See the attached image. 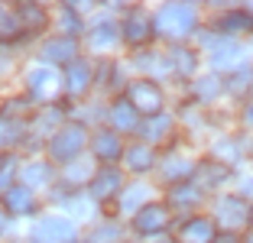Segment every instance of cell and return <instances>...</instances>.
I'll list each match as a JSON object with an SVG mask.
<instances>
[{
    "instance_id": "18",
    "label": "cell",
    "mask_w": 253,
    "mask_h": 243,
    "mask_svg": "<svg viewBox=\"0 0 253 243\" xmlns=\"http://www.w3.org/2000/svg\"><path fill=\"white\" fill-rule=\"evenodd\" d=\"M52 81H55V75L49 68H33L30 72V91L33 94H45V91H52Z\"/></svg>"
},
{
    "instance_id": "30",
    "label": "cell",
    "mask_w": 253,
    "mask_h": 243,
    "mask_svg": "<svg viewBox=\"0 0 253 243\" xmlns=\"http://www.w3.org/2000/svg\"><path fill=\"white\" fill-rule=\"evenodd\" d=\"M214 243H240V240L231 234V230H224V234H217V237H214Z\"/></svg>"
},
{
    "instance_id": "4",
    "label": "cell",
    "mask_w": 253,
    "mask_h": 243,
    "mask_svg": "<svg viewBox=\"0 0 253 243\" xmlns=\"http://www.w3.org/2000/svg\"><path fill=\"white\" fill-rule=\"evenodd\" d=\"M33 240L36 243H68L75 240V224L65 217H42L33 227Z\"/></svg>"
},
{
    "instance_id": "23",
    "label": "cell",
    "mask_w": 253,
    "mask_h": 243,
    "mask_svg": "<svg viewBox=\"0 0 253 243\" xmlns=\"http://www.w3.org/2000/svg\"><path fill=\"white\" fill-rule=\"evenodd\" d=\"M253 26V16L250 13H231V16H224L221 20V30H227V33H237V30H250Z\"/></svg>"
},
{
    "instance_id": "24",
    "label": "cell",
    "mask_w": 253,
    "mask_h": 243,
    "mask_svg": "<svg viewBox=\"0 0 253 243\" xmlns=\"http://www.w3.org/2000/svg\"><path fill=\"white\" fill-rule=\"evenodd\" d=\"M23 136V126L13 123V120H0V146H10Z\"/></svg>"
},
{
    "instance_id": "32",
    "label": "cell",
    "mask_w": 253,
    "mask_h": 243,
    "mask_svg": "<svg viewBox=\"0 0 253 243\" xmlns=\"http://www.w3.org/2000/svg\"><path fill=\"white\" fill-rule=\"evenodd\" d=\"M244 120H247V123H250V126H253V104H250V107H247V114H244Z\"/></svg>"
},
{
    "instance_id": "13",
    "label": "cell",
    "mask_w": 253,
    "mask_h": 243,
    "mask_svg": "<svg viewBox=\"0 0 253 243\" xmlns=\"http://www.w3.org/2000/svg\"><path fill=\"white\" fill-rule=\"evenodd\" d=\"M88 84H91V68H88V62L75 59L72 65H68V91H72V94H84V91H88Z\"/></svg>"
},
{
    "instance_id": "29",
    "label": "cell",
    "mask_w": 253,
    "mask_h": 243,
    "mask_svg": "<svg viewBox=\"0 0 253 243\" xmlns=\"http://www.w3.org/2000/svg\"><path fill=\"white\" fill-rule=\"evenodd\" d=\"M62 13H65V30H75V33L82 30V23H78V13L72 16V7H62Z\"/></svg>"
},
{
    "instance_id": "14",
    "label": "cell",
    "mask_w": 253,
    "mask_h": 243,
    "mask_svg": "<svg viewBox=\"0 0 253 243\" xmlns=\"http://www.w3.org/2000/svg\"><path fill=\"white\" fill-rule=\"evenodd\" d=\"M20 178H23V188H36V185H45L52 178V169H49V162H30L20 172Z\"/></svg>"
},
{
    "instance_id": "17",
    "label": "cell",
    "mask_w": 253,
    "mask_h": 243,
    "mask_svg": "<svg viewBox=\"0 0 253 243\" xmlns=\"http://www.w3.org/2000/svg\"><path fill=\"white\" fill-rule=\"evenodd\" d=\"M169 62H172V68H175L179 75H192L195 72V55L188 49H182V45L169 49Z\"/></svg>"
},
{
    "instance_id": "16",
    "label": "cell",
    "mask_w": 253,
    "mask_h": 243,
    "mask_svg": "<svg viewBox=\"0 0 253 243\" xmlns=\"http://www.w3.org/2000/svg\"><path fill=\"white\" fill-rule=\"evenodd\" d=\"M111 120L117 130H136V111L130 107V101H120L111 111Z\"/></svg>"
},
{
    "instance_id": "20",
    "label": "cell",
    "mask_w": 253,
    "mask_h": 243,
    "mask_svg": "<svg viewBox=\"0 0 253 243\" xmlns=\"http://www.w3.org/2000/svg\"><path fill=\"white\" fill-rule=\"evenodd\" d=\"M146 185H130L124 192V198H120V204H124V211H133V207H140V201H146Z\"/></svg>"
},
{
    "instance_id": "28",
    "label": "cell",
    "mask_w": 253,
    "mask_h": 243,
    "mask_svg": "<svg viewBox=\"0 0 253 243\" xmlns=\"http://www.w3.org/2000/svg\"><path fill=\"white\" fill-rule=\"evenodd\" d=\"M13 165H16L13 159L0 162V188H3V192H7V188H10V175H13Z\"/></svg>"
},
{
    "instance_id": "34",
    "label": "cell",
    "mask_w": 253,
    "mask_h": 243,
    "mask_svg": "<svg viewBox=\"0 0 253 243\" xmlns=\"http://www.w3.org/2000/svg\"><path fill=\"white\" fill-rule=\"evenodd\" d=\"M250 243H253V240H250Z\"/></svg>"
},
{
    "instance_id": "7",
    "label": "cell",
    "mask_w": 253,
    "mask_h": 243,
    "mask_svg": "<svg viewBox=\"0 0 253 243\" xmlns=\"http://www.w3.org/2000/svg\"><path fill=\"white\" fill-rule=\"evenodd\" d=\"M149 36H153V20H146L143 13H133L124 20V39L130 45H143Z\"/></svg>"
},
{
    "instance_id": "3",
    "label": "cell",
    "mask_w": 253,
    "mask_h": 243,
    "mask_svg": "<svg viewBox=\"0 0 253 243\" xmlns=\"http://www.w3.org/2000/svg\"><path fill=\"white\" fill-rule=\"evenodd\" d=\"M126 97H130V107L143 114H159V107H163V91L153 81H133L126 88Z\"/></svg>"
},
{
    "instance_id": "22",
    "label": "cell",
    "mask_w": 253,
    "mask_h": 243,
    "mask_svg": "<svg viewBox=\"0 0 253 243\" xmlns=\"http://www.w3.org/2000/svg\"><path fill=\"white\" fill-rule=\"evenodd\" d=\"M201 175H208L205 185H221L224 178H227V165H224V162H205V165H201Z\"/></svg>"
},
{
    "instance_id": "8",
    "label": "cell",
    "mask_w": 253,
    "mask_h": 243,
    "mask_svg": "<svg viewBox=\"0 0 253 243\" xmlns=\"http://www.w3.org/2000/svg\"><path fill=\"white\" fill-rule=\"evenodd\" d=\"M217 221H221L227 230L240 227V224L247 221V204H244L240 198H224L221 207H217Z\"/></svg>"
},
{
    "instance_id": "9",
    "label": "cell",
    "mask_w": 253,
    "mask_h": 243,
    "mask_svg": "<svg viewBox=\"0 0 253 243\" xmlns=\"http://www.w3.org/2000/svg\"><path fill=\"white\" fill-rule=\"evenodd\" d=\"M214 224L208 221V217H195V221L185 224V230H182V243H214Z\"/></svg>"
},
{
    "instance_id": "27",
    "label": "cell",
    "mask_w": 253,
    "mask_h": 243,
    "mask_svg": "<svg viewBox=\"0 0 253 243\" xmlns=\"http://www.w3.org/2000/svg\"><path fill=\"white\" fill-rule=\"evenodd\" d=\"M240 49L237 45H221V52H214V65H227V62H237Z\"/></svg>"
},
{
    "instance_id": "15",
    "label": "cell",
    "mask_w": 253,
    "mask_h": 243,
    "mask_svg": "<svg viewBox=\"0 0 253 243\" xmlns=\"http://www.w3.org/2000/svg\"><path fill=\"white\" fill-rule=\"evenodd\" d=\"M124 156H126V169H133V172H149L153 162H156L149 146H133V149H126Z\"/></svg>"
},
{
    "instance_id": "31",
    "label": "cell",
    "mask_w": 253,
    "mask_h": 243,
    "mask_svg": "<svg viewBox=\"0 0 253 243\" xmlns=\"http://www.w3.org/2000/svg\"><path fill=\"white\" fill-rule=\"evenodd\" d=\"M214 91H217V81H208V84H201V94H205V97H211Z\"/></svg>"
},
{
    "instance_id": "33",
    "label": "cell",
    "mask_w": 253,
    "mask_h": 243,
    "mask_svg": "<svg viewBox=\"0 0 253 243\" xmlns=\"http://www.w3.org/2000/svg\"><path fill=\"white\" fill-rule=\"evenodd\" d=\"M3 230H7V221H3V214H0V234H3Z\"/></svg>"
},
{
    "instance_id": "19",
    "label": "cell",
    "mask_w": 253,
    "mask_h": 243,
    "mask_svg": "<svg viewBox=\"0 0 253 243\" xmlns=\"http://www.w3.org/2000/svg\"><path fill=\"white\" fill-rule=\"evenodd\" d=\"M114 39H117V30H114V23H97L94 30H91V45H94V49H101V45H114Z\"/></svg>"
},
{
    "instance_id": "12",
    "label": "cell",
    "mask_w": 253,
    "mask_h": 243,
    "mask_svg": "<svg viewBox=\"0 0 253 243\" xmlns=\"http://www.w3.org/2000/svg\"><path fill=\"white\" fill-rule=\"evenodd\" d=\"M94 156L101 162H114V159L124 156V146H120V140L114 133H97L94 136Z\"/></svg>"
},
{
    "instance_id": "2",
    "label": "cell",
    "mask_w": 253,
    "mask_h": 243,
    "mask_svg": "<svg viewBox=\"0 0 253 243\" xmlns=\"http://www.w3.org/2000/svg\"><path fill=\"white\" fill-rule=\"evenodd\" d=\"M84 140H88V136H84L82 126H62L52 140H49V153L59 162H72L75 156L84 149Z\"/></svg>"
},
{
    "instance_id": "6",
    "label": "cell",
    "mask_w": 253,
    "mask_h": 243,
    "mask_svg": "<svg viewBox=\"0 0 253 243\" xmlns=\"http://www.w3.org/2000/svg\"><path fill=\"white\" fill-rule=\"evenodd\" d=\"M120 188H124V175H120L117 169H104V172H97L94 182H91V198L107 201V198H114Z\"/></svg>"
},
{
    "instance_id": "5",
    "label": "cell",
    "mask_w": 253,
    "mask_h": 243,
    "mask_svg": "<svg viewBox=\"0 0 253 243\" xmlns=\"http://www.w3.org/2000/svg\"><path fill=\"white\" fill-rule=\"evenodd\" d=\"M133 227L140 230V234H163V230L169 227V207L166 204H146L133 217Z\"/></svg>"
},
{
    "instance_id": "11",
    "label": "cell",
    "mask_w": 253,
    "mask_h": 243,
    "mask_svg": "<svg viewBox=\"0 0 253 243\" xmlns=\"http://www.w3.org/2000/svg\"><path fill=\"white\" fill-rule=\"evenodd\" d=\"M3 204H7L10 214H30L33 207H36V201H33L30 188L16 185V188H7V192H3Z\"/></svg>"
},
{
    "instance_id": "10",
    "label": "cell",
    "mask_w": 253,
    "mask_h": 243,
    "mask_svg": "<svg viewBox=\"0 0 253 243\" xmlns=\"http://www.w3.org/2000/svg\"><path fill=\"white\" fill-rule=\"evenodd\" d=\"M75 39H68V36H59V39H49L45 42V49H42V55H45V62H68L72 65L75 62Z\"/></svg>"
},
{
    "instance_id": "21",
    "label": "cell",
    "mask_w": 253,
    "mask_h": 243,
    "mask_svg": "<svg viewBox=\"0 0 253 243\" xmlns=\"http://www.w3.org/2000/svg\"><path fill=\"white\" fill-rule=\"evenodd\" d=\"M20 20H26V30H39L45 23V13L36 7V3H23L20 7Z\"/></svg>"
},
{
    "instance_id": "1",
    "label": "cell",
    "mask_w": 253,
    "mask_h": 243,
    "mask_svg": "<svg viewBox=\"0 0 253 243\" xmlns=\"http://www.w3.org/2000/svg\"><path fill=\"white\" fill-rule=\"evenodd\" d=\"M198 23V13H195L192 3H166L156 13V33L163 36H185V33L195 30Z\"/></svg>"
},
{
    "instance_id": "25",
    "label": "cell",
    "mask_w": 253,
    "mask_h": 243,
    "mask_svg": "<svg viewBox=\"0 0 253 243\" xmlns=\"http://www.w3.org/2000/svg\"><path fill=\"white\" fill-rule=\"evenodd\" d=\"M198 198H201V192L195 185H179V188L172 192V201H175V204H195Z\"/></svg>"
},
{
    "instance_id": "26",
    "label": "cell",
    "mask_w": 253,
    "mask_h": 243,
    "mask_svg": "<svg viewBox=\"0 0 253 243\" xmlns=\"http://www.w3.org/2000/svg\"><path fill=\"white\" fill-rule=\"evenodd\" d=\"M169 123L172 120L169 117H156V120H149V130H146V136H153V140H159V136H166V133H169Z\"/></svg>"
}]
</instances>
